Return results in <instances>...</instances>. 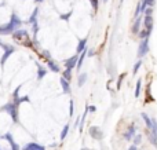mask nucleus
<instances>
[{"mask_svg":"<svg viewBox=\"0 0 157 150\" xmlns=\"http://www.w3.org/2000/svg\"><path fill=\"white\" fill-rule=\"evenodd\" d=\"M43 57L47 58V59L50 61V54H48V51H43Z\"/></svg>","mask_w":157,"mask_h":150,"instance_id":"nucleus-33","label":"nucleus"},{"mask_svg":"<svg viewBox=\"0 0 157 150\" xmlns=\"http://www.w3.org/2000/svg\"><path fill=\"white\" fill-rule=\"evenodd\" d=\"M0 150H2V149H0Z\"/></svg>","mask_w":157,"mask_h":150,"instance_id":"nucleus-40","label":"nucleus"},{"mask_svg":"<svg viewBox=\"0 0 157 150\" xmlns=\"http://www.w3.org/2000/svg\"><path fill=\"white\" fill-rule=\"evenodd\" d=\"M86 81H87V73H81L80 76H78V81H77L78 87H81V85H83Z\"/></svg>","mask_w":157,"mask_h":150,"instance_id":"nucleus-20","label":"nucleus"},{"mask_svg":"<svg viewBox=\"0 0 157 150\" xmlns=\"http://www.w3.org/2000/svg\"><path fill=\"white\" fill-rule=\"evenodd\" d=\"M141 116H142V118H144L145 124H146L147 131H150V129H152V126H153V118H152V117H149V116H147L146 113H142Z\"/></svg>","mask_w":157,"mask_h":150,"instance_id":"nucleus-10","label":"nucleus"},{"mask_svg":"<svg viewBox=\"0 0 157 150\" xmlns=\"http://www.w3.org/2000/svg\"><path fill=\"white\" fill-rule=\"evenodd\" d=\"M72 70H73V69H68V68H66L65 72H63V74H62V77H63V79H66L68 81L72 79Z\"/></svg>","mask_w":157,"mask_h":150,"instance_id":"nucleus-21","label":"nucleus"},{"mask_svg":"<svg viewBox=\"0 0 157 150\" xmlns=\"http://www.w3.org/2000/svg\"><path fill=\"white\" fill-rule=\"evenodd\" d=\"M36 2H43V0H36Z\"/></svg>","mask_w":157,"mask_h":150,"instance_id":"nucleus-36","label":"nucleus"},{"mask_svg":"<svg viewBox=\"0 0 157 150\" xmlns=\"http://www.w3.org/2000/svg\"><path fill=\"white\" fill-rule=\"evenodd\" d=\"M128 150H138V146L134 145V143H132V145H131L130 148H128Z\"/></svg>","mask_w":157,"mask_h":150,"instance_id":"nucleus-34","label":"nucleus"},{"mask_svg":"<svg viewBox=\"0 0 157 150\" xmlns=\"http://www.w3.org/2000/svg\"><path fill=\"white\" fill-rule=\"evenodd\" d=\"M86 44H87V37L86 39H81L80 40V43H78V46H77V54H81V52L86 50Z\"/></svg>","mask_w":157,"mask_h":150,"instance_id":"nucleus-15","label":"nucleus"},{"mask_svg":"<svg viewBox=\"0 0 157 150\" xmlns=\"http://www.w3.org/2000/svg\"><path fill=\"white\" fill-rule=\"evenodd\" d=\"M142 22H144V18H142V17L135 18V22L132 24V33L138 35V33L141 32V24H142Z\"/></svg>","mask_w":157,"mask_h":150,"instance_id":"nucleus-8","label":"nucleus"},{"mask_svg":"<svg viewBox=\"0 0 157 150\" xmlns=\"http://www.w3.org/2000/svg\"><path fill=\"white\" fill-rule=\"evenodd\" d=\"M17 107H18V105H15L14 102H10V103H7V105L3 106V110L7 112L8 114L11 116V118H13L14 123L18 121V109H17Z\"/></svg>","mask_w":157,"mask_h":150,"instance_id":"nucleus-2","label":"nucleus"},{"mask_svg":"<svg viewBox=\"0 0 157 150\" xmlns=\"http://www.w3.org/2000/svg\"><path fill=\"white\" fill-rule=\"evenodd\" d=\"M90 2H91L92 7H94L95 10H97V8H98V0H90Z\"/></svg>","mask_w":157,"mask_h":150,"instance_id":"nucleus-31","label":"nucleus"},{"mask_svg":"<svg viewBox=\"0 0 157 150\" xmlns=\"http://www.w3.org/2000/svg\"><path fill=\"white\" fill-rule=\"evenodd\" d=\"M103 2H105V3H106V2H108V0H103Z\"/></svg>","mask_w":157,"mask_h":150,"instance_id":"nucleus-38","label":"nucleus"},{"mask_svg":"<svg viewBox=\"0 0 157 150\" xmlns=\"http://www.w3.org/2000/svg\"><path fill=\"white\" fill-rule=\"evenodd\" d=\"M40 150H46V148H43V149H40Z\"/></svg>","mask_w":157,"mask_h":150,"instance_id":"nucleus-37","label":"nucleus"},{"mask_svg":"<svg viewBox=\"0 0 157 150\" xmlns=\"http://www.w3.org/2000/svg\"><path fill=\"white\" fill-rule=\"evenodd\" d=\"M141 66H142V59L136 61V62H135V65H134L132 73H134V74H136V73H138V70H139V68H141Z\"/></svg>","mask_w":157,"mask_h":150,"instance_id":"nucleus-23","label":"nucleus"},{"mask_svg":"<svg viewBox=\"0 0 157 150\" xmlns=\"http://www.w3.org/2000/svg\"><path fill=\"white\" fill-rule=\"evenodd\" d=\"M144 26L146 30L152 33L153 30V15H145L144 17Z\"/></svg>","mask_w":157,"mask_h":150,"instance_id":"nucleus-7","label":"nucleus"},{"mask_svg":"<svg viewBox=\"0 0 157 150\" xmlns=\"http://www.w3.org/2000/svg\"><path fill=\"white\" fill-rule=\"evenodd\" d=\"M61 85H62L63 94H71V87H69V81L63 77H61Z\"/></svg>","mask_w":157,"mask_h":150,"instance_id":"nucleus-13","label":"nucleus"},{"mask_svg":"<svg viewBox=\"0 0 157 150\" xmlns=\"http://www.w3.org/2000/svg\"><path fill=\"white\" fill-rule=\"evenodd\" d=\"M3 138H4V139L7 141L8 143H10V146H11V150H19V146L17 145L15 142H14V139H13V135H11L10 132H7V134H6V135H4V137H3Z\"/></svg>","mask_w":157,"mask_h":150,"instance_id":"nucleus-9","label":"nucleus"},{"mask_svg":"<svg viewBox=\"0 0 157 150\" xmlns=\"http://www.w3.org/2000/svg\"><path fill=\"white\" fill-rule=\"evenodd\" d=\"M48 68L51 69V70L54 72V73H58V72H59V66H58L57 63H55L54 61H51V59L48 61Z\"/></svg>","mask_w":157,"mask_h":150,"instance_id":"nucleus-17","label":"nucleus"},{"mask_svg":"<svg viewBox=\"0 0 157 150\" xmlns=\"http://www.w3.org/2000/svg\"><path fill=\"white\" fill-rule=\"evenodd\" d=\"M13 36H14V39H22V37H28V32L26 30H15V32L13 33Z\"/></svg>","mask_w":157,"mask_h":150,"instance_id":"nucleus-14","label":"nucleus"},{"mask_svg":"<svg viewBox=\"0 0 157 150\" xmlns=\"http://www.w3.org/2000/svg\"><path fill=\"white\" fill-rule=\"evenodd\" d=\"M68 131H69V126L66 124L65 127H63V129H62V132H61V141H63L66 138V135H68Z\"/></svg>","mask_w":157,"mask_h":150,"instance_id":"nucleus-25","label":"nucleus"},{"mask_svg":"<svg viewBox=\"0 0 157 150\" xmlns=\"http://www.w3.org/2000/svg\"><path fill=\"white\" fill-rule=\"evenodd\" d=\"M147 138H149V141H150V143H152L153 146H156L157 148V137L155 134H152V132H147Z\"/></svg>","mask_w":157,"mask_h":150,"instance_id":"nucleus-18","label":"nucleus"},{"mask_svg":"<svg viewBox=\"0 0 157 150\" xmlns=\"http://www.w3.org/2000/svg\"><path fill=\"white\" fill-rule=\"evenodd\" d=\"M37 13H39V11H37V8H36V10H35V11H33L32 17H30L29 22H30V24H32V25H35V24H36V17H37Z\"/></svg>","mask_w":157,"mask_h":150,"instance_id":"nucleus-27","label":"nucleus"},{"mask_svg":"<svg viewBox=\"0 0 157 150\" xmlns=\"http://www.w3.org/2000/svg\"><path fill=\"white\" fill-rule=\"evenodd\" d=\"M90 135L97 141H101L103 138V132L101 131L99 127H91V128H90Z\"/></svg>","mask_w":157,"mask_h":150,"instance_id":"nucleus-6","label":"nucleus"},{"mask_svg":"<svg viewBox=\"0 0 157 150\" xmlns=\"http://www.w3.org/2000/svg\"><path fill=\"white\" fill-rule=\"evenodd\" d=\"M13 52H14V47H6V52H4V55L2 57V61H0V63H2V65H4L6 61H7V58L10 57Z\"/></svg>","mask_w":157,"mask_h":150,"instance_id":"nucleus-12","label":"nucleus"},{"mask_svg":"<svg viewBox=\"0 0 157 150\" xmlns=\"http://www.w3.org/2000/svg\"><path fill=\"white\" fill-rule=\"evenodd\" d=\"M149 52V39H144V40H141V43H139V47H138V57L139 58H144L145 55Z\"/></svg>","mask_w":157,"mask_h":150,"instance_id":"nucleus-3","label":"nucleus"},{"mask_svg":"<svg viewBox=\"0 0 157 150\" xmlns=\"http://www.w3.org/2000/svg\"><path fill=\"white\" fill-rule=\"evenodd\" d=\"M124 76H125V74H121V76H120V80H119V83H117V88H120V85H121V81H123V79H124Z\"/></svg>","mask_w":157,"mask_h":150,"instance_id":"nucleus-32","label":"nucleus"},{"mask_svg":"<svg viewBox=\"0 0 157 150\" xmlns=\"http://www.w3.org/2000/svg\"><path fill=\"white\" fill-rule=\"evenodd\" d=\"M138 35H139V37H141V40H144V39H149V36L152 35V33H150L149 30H146V29H142Z\"/></svg>","mask_w":157,"mask_h":150,"instance_id":"nucleus-19","label":"nucleus"},{"mask_svg":"<svg viewBox=\"0 0 157 150\" xmlns=\"http://www.w3.org/2000/svg\"><path fill=\"white\" fill-rule=\"evenodd\" d=\"M77 63H78V55L75 54V55H72L71 58H68V59L65 61V68L75 69V66H77Z\"/></svg>","mask_w":157,"mask_h":150,"instance_id":"nucleus-5","label":"nucleus"},{"mask_svg":"<svg viewBox=\"0 0 157 150\" xmlns=\"http://www.w3.org/2000/svg\"><path fill=\"white\" fill-rule=\"evenodd\" d=\"M141 90H142V80L138 79L136 85H135V98H139V95H141Z\"/></svg>","mask_w":157,"mask_h":150,"instance_id":"nucleus-16","label":"nucleus"},{"mask_svg":"<svg viewBox=\"0 0 157 150\" xmlns=\"http://www.w3.org/2000/svg\"><path fill=\"white\" fill-rule=\"evenodd\" d=\"M132 143L134 145H136V146H139L142 143V135L141 134H136L135 137H134V139H132Z\"/></svg>","mask_w":157,"mask_h":150,"instance_id":"nucleus-22","label":"nucleus"},{"mask_svg":"<svg viewBox=\"0 0 157 150\" xmlns=\"http://www.w3.org/2000/svg\"><path fill=\"white\" fill-rule=\"evenodd\" d=\"M150 132L152 134H155L157 137V120L156 118H153V126H152V129H150Z\"/></svg>","mask_w":157,"mask_h":150,"instance_id":"nucleus-28","label":"nucleus"},{"mask_svg":"<svg viewBox=\"0 0 157 150\" xmlns=\"http://www.w3.org/2000/svg\"><path fill=\"white\" fill-rule=\"evenodd\" d=\"M43 148L44 146H40V145H37V143H35V142H29V143H26V145L22 148V150H40Z\"/></svg>","mask_w":157,"mask_h":150,"instance_id":"nucleus-11","label":"nucleus"},{"mask_svg":"<svg viewBox=\"0 0 157 150\" xmlns=\"http://www.w3.org/2000/svg\"><path fill=\"white\" fill-rule=\"evenodd\" d=\"M136 135V127H135V124H131L130 127H128V129L124 132V139L125 141H132L134 139V137Z\"/></svg>","mask_w":157,"mask_h":150,"instance_id":"nucleus-4","label":"nucleus"},{"mask_svg":"<svg viewBox=\"0 0 157 150\" xmlns=\"http://www.w3.org/2000/svg\"><path fill=\"white\" fill-rule=\"evenodd\" d=\"M69 114L73 116V101L69 102Z\"/></svg>","mask_w":157,"mask_h":150,"instance_id":"nucleus-30","label":"nucleus"},{"mask_svg":"<svg viewBox=\"0 0 157 150\" xmlns=\"http://www.w3.org/2000/svg\"><path fill=\"white\" fill-rule=\"evenodd\" d=\"M46 73H47V72H46V69H43V68H39V70H37V79H39V80H41L44 76H46Z\"/></svg>","mask_w":157,"mask_h":150,"instance_id":"nucleus-26","label":"nucleus"},{"mask_svg":"<svg viewBox=\"0 0 157 150\" xmlns=\"http://www.w3.org/2000/svg\"><path fill=\"white\" fill-rule=\"evenodd\" d=\"M0 46H3V44H2V43H0Z\"/></svg>","mask_w":157,"mask_h":150,"instance_id":"nucleus-39","label":"nucleus"},{"mask_svg":"<svg viewBox=\"0 0 157 150\" xmlns=\"http://www.w3.org/2000/svg\"><path fill=\"white\" fill-rule=\"evenodd\" d=\"M21 25V19L18 18V17L15 15V14H13L11 15V21L8 22V24L3 25V26H0V35H7V33H14L15 32V29Z\"/></svg>","mask_w":157,"mask_h":150,"instance_id":"nucleus-1","label":"nucleus"},{"mask_svg":"<svg viewBox=\"0 0 157 150\" xmlns=\"http://www.w3.org/2000/svg\"><path fill=\"white\" fill-rule=\"evenodd\" d=\"M29 101H30L29 96H22V98L14 99V103H15V105H19V103H22V102H29Z\"/></svg>","mask_w":157,"mask_h":150,"instance_id":"nucleus-24","label":"nucleus"},{"mask_svg":"<svg viewBox=\"0 0 157 150\" xmlns=\"http://www.w3.org/2000/svg\"><path fill=\"white\" fill-rule=\"evenodd\" d=\"M144 13H145V15H152L153 14V7H146Z\"/></svg>","mask_w":157,"mask_h":150,"instance_id":"nucleus-29","label":"nucleus"},{"mask_svg":"<svg viewBox=\"0 0 157 150\" xmlns=\"http://www.w3.org/2000/svg\"><path fill=\"white\" fill-rule=\"evenodd\" d=\"M95 110H97V107L95 106H90V112H95Z\"/></svg>","mask_w":157,"mask_h":150,"instance_id":"nucleus-35","label":"nucleus"}]
</instances>
